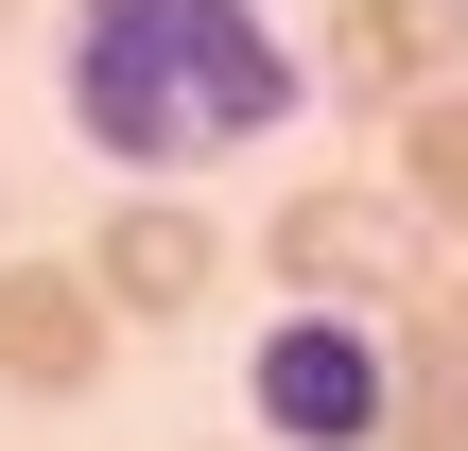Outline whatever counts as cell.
Segmentation results:
<instances>
[{
	"label": "cell",
	"instance_id": "obj_5",
	"mask_svg": "<svg viewBox=\"0 0 468 451\" xmlns=\"http://www.w3.org/2000/svg\"><path fill=\"white\" fill-rule=\"evenodd\" d=\"M330 104H434V87H468V0H330Z\"/></svg>",
	"mask_w": 468,
	"mask_h": 451
},
{
	"label": "cell",
	"instance_id": "obj_8",
	"mask_svg": "<svg viewBox=\"0 0 468 451\" xmlns=\"http://www.w3.org/2000/svg\"><path fill=\"white\" fill-rule=\"evenodd\" d=\"M399 330H434V348H452V365H468V261H452V278H434V295H417V313H399Z\"/></svg>",
	"mask_w": 468,
	"mask_h": 451
},
{
	"label": "cell",
	"instance_id": "obj_3",
	"mask_svg": "<svg viewBox=\"0 0 468 451\" xmlns=\"http://www.w3.org/2000/svg\"><path fill=\"white\" fill-rule=\"evenodd\" d=\"M434 226H417V191H295V209H261V278L278 295H365V313H417L434 295Z\"/></svg>",
	"mask_w": 468,
	"mask_h": 451
},
{
	"label": "cell",
	"instance_id": "obj_4",
	"mask_svg": "<svg viewBox=\"0 0 468 451\" xmlns=\"http://www.w3.org/2000/svg\"><path fill=\"white\" fill-rule=\"evenodd\" d=\"M87 278H104V313H156V330H191L208 313V278H226V226L191 209V191H122L104 226H87Z\"/></svg>",
	"mask_w": 468,
	"mask_h": 451
},
{
	"label": "cell",
	"instance_id": "obj_2",
	"mask_svg": "<svg viewBox=\"0 0 468 451\" xmlns=\"http://www.w3.org/2000/svg\"><path fill=\"white\" fill-rule=\"evenodd\" d=\"M243 417H261V451H382V417H399V330L365 295H278V330L243 348Z\"/></svg>",
	"mask_w": 468,
	"mask_h": 451
},
{
	"label": "cell",
	"instance_id": "obj_6",
	"mask_svg": "<svg viewBox=\"0 0 468 451\" xmlns=\"http://www.w3.org/2000/svg\"><path fill=\"white\" fill-rule=\"evenodd\" d=\"M104 278L87 261H0V400H87L104 382Z\"/></svg>",
	"mask_w": 468,
	"mask_h": 451
},
{
	"label": "cell",
	"instance_id": "obj_1",
	"mask_svg": "<svg viewBox=\"0 0 468 451\" xmlns=\"http://www.w3.org/2000/svg\"><path fill=\"white\" fill-rule=\"evenodd\" d=\"M52 87H69V139L122 174H191L313 104V70L261 35V0H69Z\"/></svg>",
	"mask_w": 468,
	"mask_h": 451
},
{
	"label": "cell",
	"instance_id": "obj_7",
	"mask_svg": "<svg viewBox=\"0 0 468 451\" xmlns=\"http://www.w3.org/2000/svg\"><path fill=\"white\" fill-rule=\"evenodd\" d=\"M399 191H417V226L468 261V87H434V104H399Z\"/></svg>",
	"mask_w": 468,
	"mask_h": 451
}]
</instances>
